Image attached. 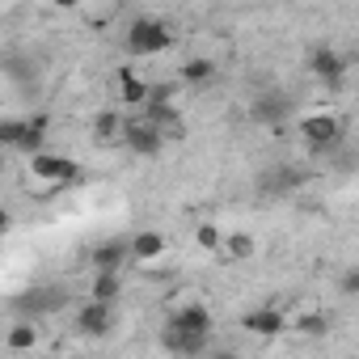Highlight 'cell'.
<instances>
[{
	"mask_svg": "<svg viewBox=\"0 0 359 359\" xmlns=\"http://www.w3.org/2000/svg\"><path fill=\"white\" fill-rule=\"evenodd\" d=\"M287 325H292V321H287L279 309H250V313L241 317V330L254 334V338H279Z\"/></svg>",
	"mask_w": 359,
	"mask_h": 359,
	"instance_id": "12",
	"label": "cell"
},
{
	"mask_svg": "<svg viewBox=\"0 0 359 359\" xmlns=\"http://www.w3.org/2000/svg\"><path fill=\"white\" fill-rule=\"evenodd\" d=\"M127 254H131V262H156L165 254V237L156 229H140L135 237H127Z\"/></svg>",
	"mask_w": 359,
	"mask_h": 359,
	"instance_id": "13",
	"label": "cell"
},
{
	"mask_svg": "<svg viewBox=\"0 0 359 359\" xmlns=\"http://www.w3.org/2000/svg\"><path fill=\"white\" fill-rule=\"evenodd\" d=\"M89 296H93V300H106V304H114V300L123 296V271H93Z\"/></svg>",
	"mask_w": 359,
	"mask_h": 359,
	"instance_id": "16",
	"label": "cell"
},
{
	"mask_svg": "<svg viewBox=\"0 0 359 359\" xmlns=\"http://www.w3.org/2000/svg\"><path fill=\"white\" fill-rule=\"evenodd\" d=\"M309 72H313L330 93H338L342 81H346V55L334 51V47H313V51H309Z\"/></svg>",
	"mask_w": 359,
	"mask_h": 359,
	"instance_id": "7",
	"label": "cell"
},
{
	"mask_svg": "<svg viewBox=\"0 0 359 359\" xmlns=\"http://www.w3.org/2000/svg\"><path fill=\"white\" fill-rule=\"evenodd\" d=\"M296 330H300V334H309V338H321V334L330 330V321H325L321 313H309V317H300V321H296Z\"/></svg>",
	"mask_w": 359,
	"mask_h": 359,
	"instance_id": "23",
	"label": "cell"
},
{
	"mask_svg": "<svg viewBox=\"0 0 359 359\" xmlns=\"http://www.w3.org/2000/svg\"><path fill=\"white\" fill-rule=\"evenodd\" d=\"M118 144L131 148L135 156H161L165 131H161L156 123H148L144 114H123V123H118Z\"/></svg>",
	"mask_w": 359,
	"mask_h": 359,
	"instance_id": "4",
	"label": "cell"
},
{
	"mask_svg": "<svg viewBox=\"0 0 359 359\" xmlns=\"http://www.w3.org/2000/svg\"><path fill=\"white\" fill-rule=\"evenodd\" d=\"M5 346H9V351H30V346H39V325H34L30 317H18V321L9 325V334H5Z\"/></svg>",
	"mask_w": 359,
	"mask_h": 359,
	"instance_id": "18",
	"label": "cell"
},
{
	"mask_svg": "<svg viewBox=\"0 0 359 359\" xmlns=\"http://www.w3.org/2000/svg\"><path fill=\"white\" fill-rule=\"evenodd\" d=\"M47 123H51V118H43V114H34V118L26 123V135H22V144H18L22 156H34V152L47 148Z\"/></svg>",
	"mask_w": 359,
	"mask_h": 359,
	"instance_id": "19",
	"label": "cell"
},
{
	"mask_svg": "<svg viewBox=\"0 0 359 359\" xmlns=\"http://www.w3.org/2000/svg\"><path fill=\"white\" fill-rule=\"evenodd\" d=\"M118 85H123L118 93H123L127 106H144V97H148V81H140L131 68H123V72H118Z\"/></svg>",
	"mask_w": 359,
	"mask_h": 359,
	"instance_id": "20",
	"label": "cell"
},
{
	"mask_svg": "<svg viewBox=\"0 0 359 359\" xmlns=\"http://www.w3.org/2000/svg\"><path fill=\"white\" fill-rule=\"evenodd\" d=\"M216 254H220V262H250L258 254V241L250 233H224V241H220Z\"/></svg>",
	"mask_w": 359,
	"mask_h": 359,
	"instance_id": "15",
	"label": "cell"
},
{
	"mask_svg": "<svg viewBox=\"0 0 359 359\" xmlns=\"http://www.w3.org/2000/svg\"><path fill=\"white\" fill-rule=\"evenodd\" d=\"M0 169H5V148H0Z\"/></svg>",
	"mask_w": 359,
	"mask_h": 359,
	"instance_id": "28",
	"label": "cell"
},
{
	"mask_svg": "<svg viewBox=\"0 0 359 359\" xmlns=\"http://www.w3.org/2000/svg\"><path fill=\"white\" fill-rule=\"evenodd\" d=\"M118 123H123V114H97V135L102 140H118Z\"/></svg>",
	"mask_w": 359,
	"mask_h": 359,
	"instance_id": "24",
	"label": "cell"
},
{
	"mask_svg": "<svg viewBox=\"0 0 359 359\" xmlns=\"http://www.w3.org/2000/svg\"><path fill=\"white\" fill-rule=\"evenodd\" d=\"M169 325H177V330H191V334H212V313H208V304H182V309H173L169 313Z\"/></svg>",
	"mask_w": 359,
	"mask_h": 359,
	"instance_id": "14",
	"label": "cell"
},
{
	"mask_svg": "<svg viewBox=\"0 0 359 359\" xmlns=\"http://www.w3.org/2000/svg\"><path fill=\"white\" fill-rule=\"evenodd\" d=\"M220 241H224V229H220V224H199V229H195V245H199V250L216 254Z\"/></svg>",
	"mask_w": 359,
	"mask_h": 359,
	"instance_id": "22",
	"label": "cell"
},
{
	"mask_svg": "<svg viewBox=\"0 0 359 359\" xmlns=\"http://www.w3.org/2000/svg\"><path fill=\"white\" fill-rule=\"evenodd\" d=\"M342 296H359V271H346L342 275Z\"/></svg>",
	"mask_w": 359,
	"mask_h": 359,
	"instance_id": "25",
	"label": "cell"
},
{
	"mask_svg": "<svg viewBox=\"0 0 359 359\" xmlns=\"http://www.w3.org/2000/svg\"><path fill=\"white\" fill-rule=\"evenodd\" d=\"M64 304H68V287H60V283H51V287H26V292L13 300V309H18L22 317H30V321L51 317V313H60Z\"/></svg>",
	"mask_w": 359,
	"mask_h": 359,
	"instance_id": "6",
	"label": "cell"
},
{
	"mask_svg": "<svg viewBox=\"0 0 359 359\" xmlns=\"http://www.w3.org/2000/svg\"><path fill=\"white\" fill-rule=\"evenodd\" d=\"M110 325H114V304H106V300H85L81 304V313H76V330L81 334H89V338H106L110 334Z\"/></svg>",
	"mask_w": 359,
	"mask_h": 359,
	"instance_id": "8",
	"label": "cell"
},
{
	"mask_svg": "<svg viewBox=\"0 0 359 359\" xmlns=\"http://www.w3.org/2000/svg\"><path fill=\"white\" fill-rule=\"evenodd\" d=\"M173 47V30L161 18H131L127 26V51L131 55H161Z\"/></svg>",
	"mask_w": 359,
	"mask_h": 359,
	"instance_id": "3",
	"label": "cell"
},
{
	"mask_svg": "<svg viewBox=\"0 0 359 359\" xmlns=\"http://www.w3.org/2000/svg\"><path fill=\"white\" fill-rule=\"evenodd\" d=\"M9 229H13V216H9L5 208H0V237H9Z\"/></svg>",
	"mask_w": 359,
	"mask_h": 359,
	"instance_id": "26",
	"label": "cell"
},
{
	"mask_svg": "<svg viewBox=\"0 0 359 359\" xmlns=\"http://www.w3.org/2000/svg\"><path fill=\"white\" fill-rule=\"evenodd\" d=\"M30 173L39 177V182H47L51 191H68L72 182H81L85 177V169L72 161V156H64V152H34L30 156Z\"/></svg>",
	"mask_w": 359,
	"mask_h": 359,
	"instance_id": "2",
	"label": "cell"
},
{
	"mask_svg": "<svg viewBox=\"0 0 359 359\" xmlns=\"http://www.w3.org/2000/svg\"><path fill=\"white\" fill-rule=\"evenodd\" d=\"M127 262H131L127 237H106V241H97V245L89 250V266H93V271H123Z\"/></svg>",
	"mask_w": 359,
	"mask_h": 359,
	"instance_id": "11",
	"label": "cell"
},
{
	"mask_svg": "<svg viewBox=\"0 0 359 359\" xmlns=\"http://www.w3.org/2000/svg\"><path fill=\"white\" fill-rule=\"evenodd\" d=\"M182 81H187L191 89L212 85V81H216V60H208V55H191V60L182 64Z\"/></svg>",
	"mask_w": 359,
	"mask_h": 359,
	"instance_id": "17",
	"label": "cell"
},
{
	"mask_svg": "<svg viewBox=\"0 0 359 359\" xmlns=\"http://www.w3.org/2000/svg\"><path fill=\"white\" fill-rule=\"evenodd\" d=\"M296 127H300V140L309 144V152H313V156H325V152H334V148L342 144V135H346V118H342V114H334V110L304 114Z\"/></svg>",
	"mask_w": 359,
	"mask_h": 359,
	"instance_id": "1",
	"label": "cell"
},
{
	"mask_svg": "<svg viewBox=\"0 0 359 359\" xmlns=\"http://www.w3.org/2000/svg\"><path fill=\"white\" fill-rule=\"evenodd\" d=\"M300 182H304L300 169H292V165H275V169L258 173V195H262V199H283V195H292Z\"/></svg>",
	"mask_w": 359,
	"mask_h": 359,
	"instance_id": "9",
	"label": "cell"
},
{
	"mask_svg": "<svg viewBox=\"0 0 359 359\" xmlns=\"http://www.w3.org/2000/svg\"><path fill=\"white\" fill-rule=\"evenodd\" d=\"M26 123H30V118H18V114L0 118V148H5V152H18V144H22V135H26Z\"/></svg>",
	"mask_w": 359,
	"mask_h": 359,
	"instance_id": "21",
	"label": "cell"
},
{
	"mask_svg": "<svg viewBox=\"0 0 359 359\" xmlns=\"http://www.w3.org/2000/svg\"><path fill=\"white\" fill-rule=\"evenodd\" d=\"M292 114H296V97L287 89H258L250 102V118L258 127H283Z\"/></svg>",
	"mask_w": 359,
	"mask_h": 359,
	"instance_id": "5",
	"label": "cell"
},
{
	"mask_svg": "<svg viewBox=\"0 0 359 359\" xmlns=\"http://www.w3.org/2000/svg\"><path fill=\"white\" fill-rule=\"evenodd\" d=\"M55 9H76V5H85V0H51Z\"/></svg>",
	"mask_w": 359,
	"mask_h": 359,
	"instance_id": "27",
	"label": "cell"
},
{
	"mask_svg": "<svg viewBox=\"0 0 359 359\" xmlns=\"http://www.w3.org/2000/svg\"><path fill=\"white\" fill-rule=\"evenodd\" d=\"M161 346L173 351V355H203V351L212 346V334H191V330H177V325L165 321V330H161Z\"/></svg>",
	"mask_w": 359,
	"mask_h": 359,
	"instance_id": "10",
	"label": "cell"
}]
</instances>
